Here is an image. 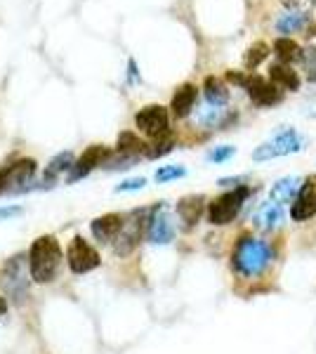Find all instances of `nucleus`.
<instances>
[{
	"mask_svg": "<svg viewBox=\"0 0 316 354\" xmlns=\"http://www.w3.org/2000/svg\"><path fill=\"white\" fill-rule=\"evenodd\" d=\"M145 185H147V180H145V177H132V180L120 182V185L116 187V194H125V192H140V189H145Z\"/></svg>",
	"mask_w": 316,
	"mask_h": 354,
	"instance_id": "nucleus-32",
	"label": "nucleus"
},
{
	"mask_svg": "<svg viewBox=\"0 0 316 354\" xmlns=\"http://www.w3.org/2000/svg\"><path fill=\"white\" fill-rule=\"evenodd\" d=\"M243 88H245V93H248L250 100L255 102V104H260V106H274V104H279V102L284 100V93H281L277 85L264 81V78H260V76L245 78Z\"/></svg>",
	"mask_w": 316,
	"mask_h": 354,
	"instance_id": "nucleus-11",
	"label": "nucleus"
},
{
	"mask_svg": "<svg viewBox=\"0 0 316 354\" xmlns=\"http://www.w3.org/2000/svg\"><path fill=\"white\" fill-rule=\"evenodd\" d=\"M309 17L312 15H300V12H288L277 21V31L279 33H295L309 24Z\"/></svg>",
	"mask_w": 316,
	"mask_h": 354,
	"instance_id": "nucleus-23",
	"label": "nucleus"
},
{
	"mask_svg": "<svg viewBox=\"0 0 316 354\" xmlns=\"http://www.w3.org/2000/svg\"><path fill=\"white\" fill-rule=\"evenodd\" d=\"M147 239L154 245H165L175 239V222L163 205H154L151 215L147 222Z\"/></svg>",
	"mask_w": 316,
	"mask_h": 354,
	"instance_id": "nucleus-10",
	"label": "nucleus"
},
{
	"mask_svg": "<svg viewBox=\"0 0 316 354\" xmlns=\"http://www.w3.org/2000/svg\"><path fill=\"white\" fill-rule=\"evenodd\" d=\"M236 153V147H229V145H222V147H215V149H210L205 153V161L210 163H224L229 161V158Z\"/></svg>",
	"mask_w": 316,
	"mask_h": 354,
	"instance_id": "nucleus-28",
	"label": "nucleus"
},
{
	"mask_svg": "<svg viewBox=\"0 0 316 354\" xmlns=\"http://www.w3.org/2000/svg\"><path fill=\"white\" fill-rule=\"evenodd\" d=\"M274 55H277L279 64L290 66L292 62H297L302 57V50H300V45H297L295 41H290L288 36H281L274 41Z\"/></svg>",
	"mask_w": 316,
	"mask_h": 354,
	"instance_id": "nucleus-20",
	"label": "nucleus"
},
{
	"mask_svg": "<svg viewBox=\"0 0 316 354\" xmlns=\"http://www.w3.org/2000/svg\"><path fill=\"white\" fill-rule=\"evenodd\" d=\"M147 147L149 145H145V142H142L135 133H130V130H125V133L118 135L116 149H118V153H123V156H142V153L147 151Z\"/></svg>",
	"mask_w": 316,
	"mask_h": 354,
	"instance_id": "nucleus-21",
	"label": "nucleus"
},
{
	"mask_svg": "<svg viewBox=\"0 0 316 354\" xmlns=\"http://www.w3.org/2000/svg\"><path fill=\"white\" fill-rule=\"evenodd\" d=\"M203 208H205V198L196 196V194H192V196H185L177 201V215H180V220L185 222V230H192L194 225L201 220V215H203Z\"/></svg>",
	"mask_w": 316,
	"mask_h": 354,
	"instance_id": "nucleus-14",
	"label": "nucleus"
},
{
	"mask_svg": "<svg viewBox=\"0 0 316 354\" xmlns=\"http://www.w3.org/2000/svg\"><path fill=\"white\" fill-rule=\"evenodd\" d=\"M194 104H196V85L185 83V85H180V88L175 90V95H172L170 109H172V113H175L177 118H185V116L192 113Z\"/></svg>",
	"mask_w": 316,
	"mask_h": 354,
	"instance_id": "nucleus-16",
	"label": "nucleus"
},
{
	"mask_svg": "<svg viewBox=\"0 0 316 354\" xmlns=\"http://www.w3.org/2000/svg\"><path fill=\"white\" fill-rule=\"evenodd\" d=\"M302 149H304V140L292 128H288V130H281L274 140L257 147L252 151V161H272V158L288 156V153H297Z\"/></svg>",
	"mask_w": 316,
	"mask_h": 354,
	"instance_id": "nucleus-6",
	"label": "nucleus"
},
{
	"mask_svg": "<svg viewBox=\"0 0 316 354\" xmlns=\"http://www.w3.org/2000/svg\"><path fill=\"white\" fill-rule=\"evenodd\" d=\"M24 213V208L21 205H3L0 208V220H10V218H17V215Z\"/></svg>",
	"mask_w": 316,
	"mask_h": 354,
	"instance_id": "nucleus-34",
	"label": "nucleus"
},
{
	"mask_svg": "<svg viewBox=\"0 0 316 354\" xmlns=\"http://www.w3.org/2000/svg\"><path fill=\"white\" fill-rule=\"evenodd\" d=\"M290 12H300V15H312L316 10V0H281Z\"/></svg>",
	"mask_w": 316,
	"mask_h": 354,
	"instance_id": "nucleus-30",
	"label": "nucleus"
},
{
	"mask_svg": "<svg viewBox=\"0 0 316 354\" xmlns=\"http://www.w3.org/2000/svg\"><path fill=\"white\" fill-rule=\"evenodd\" d=\"M151 210L154 208H140V210H132L128 220L123 218V227H120L118 236L113 239V250H116V255L125 258V255H130L132 250L137 248L142 234L147 232V222H149Z\"/></svg>",
	"mask_w": 316,
	"mask_h": 354,
	"instance_id": "nucleus-4",
	"label": "nucleus"
},
{
	"mask_svg": "<svg viewBox=\"0 0 316 354\" xmlns=\"http://www.w3.org/2000/svg\"><path fill=\"white\" fill-rule=\"evenodd\" d=\"M203 95L210 106H224L229 102V88L217 76H208L203 81Z\"/></svg>",
	"mask_w": 316,
	"mask_h": 354,
	"instance_id": "nucleus-19",
	"label": "nucleus"
},
{
	"mask_svg": "<svg viewBox=\"0 0 316 354\" xmlns=\"http://www.w3.org/2000/svg\"><path fill=\"white\" fill-rule=\"evenodd\" d=\"M257 222H260L262 230H277L281 222H284V208L274 201L264 203L260 213H257Z\"/></svg>",
	"mask_w": 316,
	"mask_h": 354,
	"instance_id": "nucleus-22",
	"label": "nucleus"
},
{
	"mask_svg": "<svg viewBox=\"0 0 316 354\" xmlns=\"http://www.w3.org/2000/svg\"><path fill=\"white\" fill-rule=\"evenodd\" d=\"M248 194H250V189L243 185V187H236V189L222 194V196H217L215 201H210V205H208L210 225H217V227L229 225V222L241 213V208H243Z\"/></svg>",
	"mask_w": 316,
	"mask_h": 354,
	"instance_id": "nucleus-5",
	"label": "nucleus"
},
{
	"mask_svg": "<svg viewBox=\"0 0 316 354\" xmlns=\"http://www.w3.org/2000/svg\"><path fill=\"white\" fill-rule=\"evenodd\" d=\"M290 215H292V220H297V222L309 220L312 215H316V177H309L307 182H302L300 194L295 196Z\"/></svg>",
	"mask_w": 316,
	"mask_h": 354,
	"instance_id": "nucleus-12",
	"label": "nucleus"
},
{
	"mask_svg": "<svg viewBox=\"0 0 316 354\" xmlns=\"http://www.w3.org/2000/svg\"><path fill=\"white\" fill-rule=\"evenodd\" d=\"M245 180H248V177H245V175H236V177H222V180L217 182V185H220V187H234V189H236V187H243V185H245Z\"/></svg>",
	"mask_w": 316,
	"mask_h": 354,
	"instance_id": "nucleus-33",
	"label": "nucleus"
},
{
	"mask_svg": "<svg viewBox=\"0 0 316 354\" xmlns=\"http://www.w3.org/2000/svg\"><path fill=\"white\" fill-rule=\"evenodd\" d=\"M272 260V248L260 239L243 236L234 253V267L241 277H260Z\"/></svg>",
	"mask_w": 316,
	"mask_h": 354,
	"instance_id": "nucleus-2",
	"label": "nucleus"
},
{
	"mask_svg": "<svg viewBox=\"0 0 316 354\" xmlns=\"http://www.w3.org/2000/svg\"><path fill=\"white\" fill-rule=\"evenodd\" d=\"M302 177L297 175H290V177H281L277 185L272 187V192H269V198H272L274 203L284 205V203H290L292 198L300 194V187H302Z\"/></svg>",
	"mask_w": 316,
	"mask_h": 354,
	"instance_id": "nucleus-15",
	"label": "nucleus"
},
{
	"mask_svg": "<svg viewBox=\"0 0 316 354\" xmlns=\"http://www.w3.org/2000/svg\"><path fill=\"white\" fill-rule=\"evenodd\" d=\"M172 149H175V140H172L170 135H163V137H158L151 147H147L145 153L149 158H160V156H165V153H170Z\"/></svg>",
	"mask_w": 316,
	"mask_h": 354,
	"instance_id": "nucleus-25",
	"label": "nucleus"
},
{
	"mask_svg": "<svg viewBox=\"0 0 316 354\" xmlns=\"http://www.w3.org/2000/svg\"><path fill=\"white\" fill-rule=\"evenodd\" d=\"M137 158H140V156H123V153H118V158L109 156V161L104 165L109 170H128V168H132V165L137 163Z\"/></svg>",
	"mask_w": 316,
	"mask_h": 354,
	"instance_id": "nucleus-31",
	"label": "nucleus"
},
{
	"mask_svg": "<svg viewBox=\"0 0 316 354\" xmlns=\"http://www.w3.org/2000/svg\"><path fill=\"white\" fill-rule=\"evenodd\" d=\"M135 125L140 133H145L154 140L158 137L168 135V128H170V116H168V109L160 104H149L145 109L137 111L135 116Z\"/></svg>",
	"mask_w": 316,
	"mask_h": 354,
	"instance_id": "nucleus-8",
	"label": "nucleus"
},
{
	"mask_svg": "<svg viewBox=\"0 0 316 354\" xmlns=\"http://www.w3.org/2000/svg\"><path fill=\"white\" fill-rule=\"evenodd\" d=\"M220 121H222V109L220 106H205L203 111H198V123L201 125H212V128H215V125H220Z\"/></svg>",
	"mask_w": 316,
	"mask_h": 354,
	"instance_id": "nucleus-29",
	"label": "nucleus"
},
{
	"mask_svg": "<svg viewBox=\"0 0 316 354\" xmlns=\"http://www.w3.org/2000/svg\"><path fill=\"white\" fill-rule=\"evenodd\" d=\"M73 161H76V158H73L71 151H62V153H57L55 158H50L48 168L43 170V185L53 187L57 182V177H59L62 173H68V170H71Z\"/></svg>",
	"mask_w": 316,
	"mask_h": 354,
	"instance_id": "nucleus-18",
	"label": "nucleus"
},
{
	"mask_svg": "<svg viewBox=\"0 0 316 354\" xmlns=\"http://www.w3.org/2000/svg\"><path fill=\"white\" fill-rule=\"evenodd\" d=\"M120 227H123V215L120 213H106L90 222V232L100 243H111L118 236Z\"/></svg>",
	"mask_w": 316,
	"mask_h": 354,
	"instance_id": "nucleus-13",
	"label": "nucleus"
},
{
	"mask_svg": "<svg viewBox=\"0 0 316 354\" xmlns=\"http://www.w3.org/2000/svg\"><path fill=\"white\" fill-rule=\"evenodd\" d=\"M66 262H68V270L73 274H88L102 265V258L88 239L73 236L66 248Z\"/></svg>",
	"mask_w": 316,
	"mask_h": 354,
	"instance_id": "nucleus-7",
	"label": "nucleus"
},
{
	"mask_svg": "<svg viewBox=\"0 0 316 354\" xmlns=\"http://www.w3.org/2000/svg\"><path fill=\"white\" fill-rule=\"evenodd\" d=\"M5 312H8V300L0 295V314H5Z\"/></svg>",
	"mask_w": 316,
	"mask_h": 354,
	"instance_id": "nucleus-37",
	"label": "nucleus"
},
{
	"mask_svg": "<svg viewBox=\"0 0 316 354\" xmlns=\"http://www.w3.org/2000/svg\"><path fill=\"white\" fill-rule=\"evenodd\" d=\"M128 81H130V83H140V73H137L135 59H130V62H128Z\"/></svg>",
	"mask_w": 316,
	"mask_h": 354,
	"instance_id": "nucleus-35",
	"label": "nucleus"
},
{
	"mask_svg": "<svg viewBox=\"0 0 316 354\" xmlns=\"http://www.w3.org/2000/svg\"><path fill=\"white\" fill-rule=\"evenodd\" d=\"M0 283L10 300L21 305L28 298V258L26 253H17L5 260L0 270Z\"/></svg>",
	"mask_w": 316,
	"mask_h": 354,
	"instance_id": "nucleus-3",
	"label": "nucleus"
},
{
	"mask_svg": "<svg viewBox=\"0 0 316 354\" xmlns=\"http://www.w3.org/2000/svg\"><path fill=\"white\" fill-rule=\"evenodd\" d=\"M109 156H111V149H109V147H104V145L88 147V149H85L76 158V161H73L71 170H68V175H66V182H68V185H73V182H78V180H83V177H88L97 168V165H104L109 161Z\"/></svg>",
	"mask_w": 316,
	"mask_h": 354,
	"instance_id": "nucleus-9",
	"label": "nucleus"
},
{
	"mask_svg": "<svg viewBox=\"0 0 316 354\" xmlns=\"http://www.w3.org/2000/svg\"><path fill=\"white\" fill-rule=\"evenodd\" d=\"M300 59L304 62V71H307V81L309 83H316V48L309 45L307 50H302V57Z\"/></svg>",
	"mask_w": 316,
	"mask_h": 354,
	"instance_id": "nucleus-27",
	"label": "nucleus"
},
{
	"mask_svg": "<svg viewBox=\"0 0 316 354\" xmlns=\"http://www.w3.org/2000/svg\"><path fill=\"white\" fill-rule=\"evenodd\" d=\"M28 258V274H31V281L36 283H50L59 272L62 265V245L55 236L45 234L38 236L31 243L26 253Z\"/></svg>",
	"mask_w": 316,
	"mask_h": 354,
	"instance_id": "nucleus-1",
	"label": "nucleus"
},
{
	"mask_svg": "<svg viewBox=\"0 0 316 354\" xmlns=\"http://www.w3.org/2000/svg\"><path fill=\"white\" fill-rule=\"evenodd\" d=\"M185 175H187L185 165H163V168L156 170L154 180H156L158 185H165V182H172V180H177V177H185Z\"/></svg>",
	"mask_w": 316,
	"mask_h": 354,
	"instance_id": "nucleus-26",
	"label": "nucleus"
},
{
	"mask_svg": "<svg viewBox=\"0 0 316 354\" xmlns=\"http://www.w3.org/2000/svg\"><path fill=\"white\" fill-rule=\"evenodd\" d=\"M267 57H269V45L267 43H252L243 55V66L248 68V71H252V68L260 66Z\"/></svg>",
	"mask_w": 316,
	"mask_h": 354,
	"instance_id": "nucleus-24",
	"label": "nucleus"
},
{
	"mask_svg": "<svg viewBox=\"0 0 316 354\" xmlns=\"http://www.w3.org/2000/svg\"><path fill=\"white\" fill-rule=\"evenodd\" d=\"M269 81L277 85L279 90H290V93L300 90V76L286 64H272V68H269Z\"/></svg>",
	"mask_w": 316,
	"mask_h": 354,
	"instance_id": "nucleus-17",
	"label": "nucleus"
},
{
	"mask_svg": "<svg viewBox=\"0 0 316 354\" xmlns=\"http://www.w3.org/2000/svg\"><path fill=\"white\" fill-rule=\"evenodd\" d=\"M227 78L232 83L241 85V88H243V83H245V76H243V73H239V71H227Z\"/></svg>",
	"mask_w": 316,
	"mask_h": 354,
	"instance_id": "nucleus-36",
	"label": "nucleus"
}]
</instances>
